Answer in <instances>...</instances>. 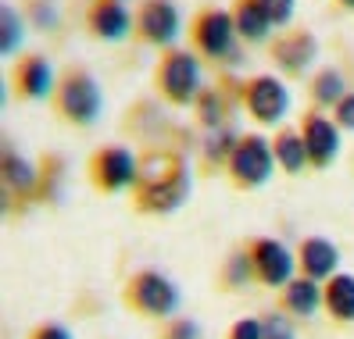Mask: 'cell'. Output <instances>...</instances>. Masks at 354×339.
Segmentation results:
<instances>
[{
    "label": "cell",
    "mask_w": 354,
    "mask_h": 339,
    "mask_svg": "<svg viewBox=\"0 0 354 339\" xmlns=\"http://www.w3.org/2000/svg\"><path fill=\"white\" fill-rule=\"evenodd\" d=\"M326 304H329L333 318H340V322H354V275H337V279L329 282Z\"/></svg>",
    "instance_id": "17"
},
{
    "label": "cell",
    "mask_w": 354,
    "mask_h": 339,
    "mask_svg": "<svg viewBox=\"0 0 354 339\" xmlns=\"http://www.w3.org/2000/svg\"><path fill=\"white\" fill-rule=\"evenodd\" d=\"M272 161H276V154L261 136H243L233 151L229 172H233V179L240 186H258V182L268 179V172H272Z\"/></svg>",
    "instance_id": "4"
},
{
    "label": "cell",
    "mask_w": 354,
    "mask_h": 339,
    "mask_svg": "<svg viewBox=\"0 0 354 339\" xmlns=\"http://www.w3.org/2000/svg\"><path fill=\"white\" fill-rule=\"evenodd\" d=\"M129 300H133V307L147 311V314H169V311H176L179 293H176V286L165 279V275L143 271V275H136L133 286H129Z\"/></svg>",
    "instance_id": "5"
},
{
    "label": "cell",
    "mask_w": 354,
    "mask_h": 339,
    "mask_svg": "<svg viewBox=\"0 0 354 339\" xmlns=\"http://www.w3.org/2000/svg\"><path fill=\"white\" fill-rule=\"evenodd\" d=\"M254 4L272 18V26H283L290 22V14H294V0H254Z\"/></svg>",
    "instance_id": "23"
},
{
    "label": "cell",
    "mask_w": 354,
    "mask_h": 339,
    "mask_svg": "<svg viewBox=\"0 0 354 339\" xmlns=\"http://www.w3.org/2000/svg\"><path fill=\"white\" fill-rule=\"evenodd\" d=\"M158 86L161 93L176 100V104H186L197 90H201V68H197V57L186 54V50H169L158 65Z\"/></svg>",
    "instance_id": "3"
},
{
    "label": "cell",
    "mask_w": 354,
    "mask_h": 339,
    "mask_svg": "<svg viewBox=\"0 0 354 339\" xmlns=\"http://www.w3.org/2000/svg\"><path fill=\"white\" fill-rule=\"evenodd\" d=\"M233 32H236V22H233V14H225V11H204L197 18V26H194V39H197V47L207 54V57H222L229 47H233Z\"/></svg>",
    "instance_id": "7"
},
{
    "label": "cell",
    "mask_w": 354,
    "mask_h": 339,
    "mask_svg": "<svg viewBox=\"0 0 354 339\" xmlns=\"http://www.w3.org/2000/svg\"><path fill=\"white\" fill-rule=\"evenodd\" d=\"M337 122L344 129H354V93H347L340 104H337Z\"/></svg>",
    "instance_id": "26"
},
{
    "label": "cell",
    "mask_w": 354,
    "mask_h": 339,
    "mask_svg": "<svg viewBox=\"0 0 354 339\" xmlns=\"http://www.w3.org/2000/svg\"><path fill=\"white\" fill-rule=\"evenodd\" d=\"M229 339H265V325H258L254 318H243V322H236V325H233Z\"/></svg>",
    "instance_id": "24"
},
{
    "label": "cell",
    "mask_w": 354,
    "mask_h": 339,
    "mask_svg": "<svg viewBox=\"0 0 354 339\" xmlns=\"http://www.w3.org/2000/svg\"><path fill=\"white\" fill-rule=\"evenodd\" d=\"M90 29L100 39H122L129 32V11L118 0H97L90 8Z\"/></svg>",
    "instance_id": "12"
},
{
    "label": "cell",
    "mask_w": 354,
    "mask_h": 339,
    "mask_svg": "<svg viewBox=\"0 0 354 339\" xmlns=\"http://www.w3.org/2000/svg\"><path fill=\"white\" fill-rule=\"evenodd\" d=\"M272 154H276V161L286 168V172H294V175L308 164V146H304V136H297V133H279Z\"/></svg>",
    "instance_id": "18"
},
{
    "label": "cell",
    "mask_w": 354,
    "mask_h": 339,
    "mask_svg": "<svg viewBox=\"0 0 354 339\" xmlns=\"http://www.w3.org/2000/svg\"><path fill=\"white\" fill-rule=\"evenodd\" d=\"M57 108L68 122L90 125L100 115V90L86 72H68L57 86Z\"/></svg>",
    "instance_id": "2"
},
{
    "label": "cell",
    "mask_w": 354,
    "mask_h": 339,
    "mask_svg": "<svg viewBox=\"0 0 354 339\" xmlns=\"http://www.w3.org/2000/svg\"><path fill=\"white\" fill-rule=\"evenodd\" d=\"M169 339H201V332H197L194 322H176L172 332H169Z\"/></svg>",
    "instance_id": "28"
},
{
    "label": "cell",
    "mask_w": 354,
    "mask_h": 339,
    "mask_svg": "<svg viewBox=\"0 0 354 339\" xmlns=\"http://www.w3.org/2000/svg\"><path fill=\"white\" fill-rule=\"evenodd\" d=\"M4 175H8V182H11L15 189H29V186H32V164L11 154V157L4 161Z\"/></svg>",
    "instance_id": "22"
},
{
    "label": "cell",
    "mask_w": 354,
    "mask_h": 339,
    "mask_svg": "<svg viewBox=\"0 0 354 339\" xmlns=\"http://www.w3.org/2000/svg\"><path fill=\"white\" fill-rule=\"evenodd\" d=\"M54 8L47 4V0H36V8H32V18H36V26L39 29H50V22H54Z\"/></svg>",
    "instance_id": "27"
},
{
    "label": "cell",
    "mask_w": 354,
    "mask_h": 339,
    "mask_svg": "<svg viewBox=\"0 0 354 339\" xmlns=\"http://www.w3.org/2000/svg\"><path fill=\"white\" fill-rule=\"evenodd\" d=\"M0 29H4V36H0V50L4 54H11L15 47H18V36H22V22H18V14H15V8H8L4 4V11H0Z\"/></svg>",
    "instance_id": "21"
},
{
    "label": "cell",
    "mask_w": 354,
    "mask_h": 339,
    "mask_svg": "<svg viewBox=\"0 0 354 339\" xmlns=\"http://www.w3.org/2000/svg\"><path fill=\"white\" fill-rule=\"evenodd\" d=\"M315 57V39L308 32H290L283 43L276 47V61L286 68V72H301L308 68V61Z\"/></svg>",
    "instance_id": "14"
},
{
    "label": "cell",
    "mask_w": 354,
    "mask_h": 339,
    "mask_svg": "<svg viewBox=\"0 0 354 339\" xmlns=\"http://www.w3.org/2000/svg\"><path fill=\"white\" fill-rule=\"evenodd\" d=\"M265 339H294V329L286 325L283 314H272V318L265 322Z\"/></svg>",
    "instance_id": "25"
},
{
    "label": "cell",
    "mask_w": 354,
    "mask_h": 339,
    "mask_svg": "<svg viewBox=\"0 0 354 339\" xmlns=\"http://www.w3.org/2000/svg\"><path fill=\"white\" fill-rule=\"evenodd\" d=\"M286 104H290V93L283 90V82L272 79V75H258L251 79V86H247V108L251 115L265 125H272L286 115Z\"/></svg>",
    "instance_id": "6"
},
{
    "label": "cell",
    "mask_w": 354,
    "mask_h": 339,
    "mask_svg": "<svg viewBox=\"0 0 354 339\" xmlns=\"http://www.w3.org/2000/svg\"><path fill=\"white\" fill-rule=\"evenodd\" d=\"M186 189H190V179H186V168L176 157H151L143 164V186H140V197L143 207L151 211H169L176 207Z\"/></svg>",
    "instance_id": "1"
},
{
    "label": "cell",
    "mask_w": 354,
    "mask_h": 339,
    "mask_svg": "<svg viewBox=\"0 0 354 339\" xmlns=\"http://www.w3.org/2000/svg\"><path fill=\"white\" fill-rule=\"evenodd\" d=\"M311 97L319 104H340L347 93H344V79L337 72H322L315 82H311Z\"/></svg>",
    "instance_id": "20"
},
{
    "label": "cell",
    "mask_w": 354,
    "mask_h": 339,
    "mask_svg": "<svg viewBox=\"0 0 354 339\" xmlns=\"http://www.w3.org/2000/svg\"><path fill=\"white\" fill-rule=\"evenodd\" d=\"M93 179L100 189H126L136 179V161L122 146H108L93 157Z\"/></svg>",
    "instance_id": "9"
},
{
    "label": "cell",
    "mask_w": 354,
    "mask_h": 339,
    "mask_svg": "<svg viewBox=\"0 0 354 339\" xmlns=\"http://www.w3.org/2000/svg\"><path fill=\"white\" fill-rule=\"evenodd\" d=\"M251 268L254 275L265 282V286H283L290 279V268H294V261H290V250L276 240H258L251 246Z\"/></svg>",
    "instance_id": "8"
},
{
    "label": "cell",
    "mask_w": 354,
    "mask_h": 339,
    "mask_svg": "<svg viewBox=\"0 0 354 339\" xmlns=\"http://www.w3.org/2000/svg\"><path fill=\"white\" fill-rule=\"evenodd\" d=\"M32 339H72L61 325H44V329H36V336Z\"/></svg>",
    "instance_id": "29"
},
{
    "label": "cell",
    "mask_w": 354,
    "mask_h": 339,
    "mask_svg": "<svg viewBox=\"0 0 354 339\" xmlns=\"http://www.w3.org/2000/svg\"><path fill=\"white\" fill-rule=\"evenodd\" d=\"M140 32L151 39V43H172L179 32V11L169 4V0H147L140 8Z\"/></svg>",
    "instance_id": "10"
},
{
    "label": "cell",
    "mask_w": 354,
    "mask_h": 339,
    "mask_svg": "<svg viewBox=\"0 0 354 339\" xmlns=\"http://www.w3.org/2000/svg\"><path fill=\"white\" fill-rule=\"evenodd\" d=\"M15 79H18V93L22 97H47L50 86H54V72L44 57H26L22 65H18Z\"/></svg>",
    "instance_id": "13"
},
{
    "label": "cell",
    "mask_w": 354,
    "mask_h": 339,
    "mask_svg": "<svg viewBox=\"0 0 354 339\" xmlns=\"http://www.w3.org/2000/svg\"><path fill=\"white\" fill-rule=\"evenodd\" d=\"M301 264L308 271V279H326V275L337 268V246L326 243V240H304Z\"/></svg>",
    "instance_id": "15"
},
{
    "label": "cell",
    "mask_w": 354,
    "mask_h": 339,
    "mask_svg": "<svg viewBox=\"0 0 354 339\" xmlns=\"http://www.w3.org/2000/svg\"><path fill=\"white\" fill-rule=\"evenodd\" d=\"M283 304L294 311V314H311L319 307V286L315 279H294L283 293Z\"/></svg>",
    "instance_id": "19"
},
{
    "label": "cell",
    "mask_w": 354,
    "mask_h": 339,
    "mask_svg": "<svg viewBox=\"0 0 354 339\" xmlns=\"http://www.w3.org/2000/svg\"><path fill=\"white\" fill-rule=\"evenodd\" d=\"M233 22H236V32L243 39H265L268 29H272V18H268L254 0H240L236 11H233Z\"/></svg>",
    "instance_id": "16"
},
{
    "label": "cell",
    "mask_w": 354,
    "mask_h": 339,
    "mask_svg": "<svg viewBox=\"0 0 354 339\" xmlns=\"http://www.w3.org/2000/svg\"><path fill=\"white\" fill-rule=\"evenodd\" d=\"M304 146H308V161L315 164H329L337 157V129H333V122H326L322 115H308L304 118Z\"/></svg>",
    "instance_id": "11"
},
{
    "label": "cell",
    "mask_w": 354,
    "mask_h": 339,
    "mask_svg": "<svg viewBox=\"0 0 354 339\" xmlns=\"http://www.w3.org/2000/svg\"><path fill=\"white\" fill-rule=\"evenodd\" d=\"M340 4H347V8H354V0H340Z\"/></svg>",
    "instance_id": "30"
}]
</instances>
